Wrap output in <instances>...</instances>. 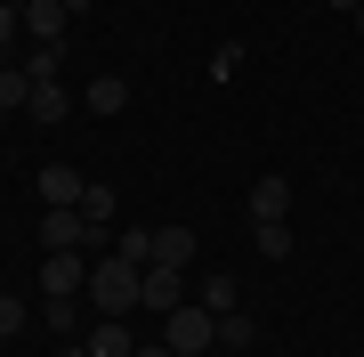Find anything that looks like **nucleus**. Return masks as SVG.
Instances as JSON below:
<instances>
[{
    "mask_svg": "<svg viewBox=\"0 0 364 357\" xmlns=\"http://www.w3.org/2000/svg\"><path fill=\"white\" fill-rule=\"evenodd\" d=\"M41 317H49L57 333H73V325H81V309H73V301H41Z\"/></svg>",
    "mask_w": 364,
    "mask_h": 357,
    "instance_id": "obj_20",
    "label": "nucleus"
},
{
    "mask_svg": "<svg viewBox=\"0 0 364 357\" xmlns=\"http://www.w3.org/2000/svg\"><path fill=\"white\" fill-rule=\"evenodd\" d=\"M16 333H25V301H16V292H0V341H16Z\"/></svg>",
    "mask_w": 364,
    "mask_h": 357,
    "instance_id": "obj_19",
    "label": "nucleus"
},
{
    "mask_svg": "<svg viewBox=\"0 0 364 357\" xmlns=\"http://www.w3.org/2000/svg\"><path fill=\"white\" fill-rule=\"evenodd\" d=\"M0 122H9V114H0Z\"/></svg>",
    "mask_w": 364,
    "mask_h": 357,
    "instance_id": "obj_26",
    "label": "nucleus"
},
{
    "mask_svg": "<svg viewBox=\"0 0 364 357\" xmlns=\"http://www.w3.org/2000/svg\"><path fill=\"white\" fill-rule=\"evenodd\" d=\"M251 333H259V325H251L243 309H219V349H251Z\"/></svg>",
    "mask_w": 364,
    "mask_h": 357,
    "instance_id": "obj_16",
    "label": "nucleus"
},
{
    "mask_svg": "<svg viewBox=\"0 0 364 357\" xmlns=\"http://www.w3.org/2000/svg\"><path fill=\"white\" fill-rule=\"evenodd\" d=\"M356 25H364V9H356Z\"/></svg>",
    "mask_w": 364,
    "mask_h": 357,
    "instance_id": "obj_25",
    "label": "nucleus"
},
{
    "mask_svg": "<svg viewBox=\"0 0 364 357\" xmlns=\"http://www.w3.org/2000/svg\"><path fill=\"white\" fill-rule=\"evenodd\" d=\"M251 244H259L267 260H284V252H291V227L284 219H251Z\"/></svg>",
    "mask_w": 364,
    "mask_h": 357,
    "instance_id": "obj_15",
    "label": "nucleus"
},
{
    "mask_svg": "<svg viewBox=\"0 0 364 357\" xmlns=\"http://www.w3.org/2000/svg\"><path fill=\"white\" fill-rule=\"evenodd\" d=\"M162 325H170V357H203V349H219V317H210V309H186V301H178Z\"/></svg>",
    "mask_w": 364,
    "mask_h": 357,
    "instance_id": "obj_2",
    "label": "nucleus"
},
{
    "mask_svg": "<svg viewBox=\"0 0 364 357\" xmlns=\"http://www.w3.org/2000/svg\"><path fill=\"white\" fill-rule=\"evenodd\" d=\"M90 357H138L130 325H122V317H97V325H90Z\"/></svg>",
    "mask_w": 364,
    "mask_h": 357,
    "instance_id": "obj_8",
    "label": "nucleus"
},
{
    "mask_svg": "<svg viewBox=\"0 0 364 357\" xmlns=\"http://www.w3.org/2000/svg\"><path fill=\"white\" fill-rule=\"evenodd\" d=\"M16 16H25V33L41 41V49H65V25H73V9H65V0H25Z\"/></svg>",
    "mask_w": 364,
    "mask_h": 357,
    "instance_id": "obj_6",
    "label": "nucleus"
},
{
    "mask_svg": "<svg viewBox=\"0 0 364 357\" xmlns=\"http://www.w3.org/2000/svg\"><path fill=\"white\" fill-rule=\"evenodd\" d=\"M138 357H170V341H162V349H138Z\"/></svg>",
    "mask_w": 364,
    "mask_h": 357,
    "instance_id": "obj_24",
    "label": "nucleus"
},
{
    "mask_svg": "<svg viewBox=\"0 0 364 357\" xmlns=\"http://www.w3.org/2000/svg\"><path fill=\"white\" fill-rule=\"evenodd\" d=\"M203 309H210V317H219V309H243V301H235V276H210L203 284Z\"/></svg>",
    "mask_w": 364,
    "mask_h": 357,
    "instance_id": "obj_18",
    "label": "nucleus"
},
{
    "mask_svg": "<svg viewBox=\"0 0 364 357\" xmlns=\"http://www.w3.org/2000/svg\"><path fill=\"white\" fill-rule=\"evenodd\" d=\"M332 9H340V16H356V9H364V0H332Z\"/></svg>",
    "mask_w": 364,
    "mask_h": 357,
    "instance_id": "obj_22",
    "label": "nucleus"
},
{
    "mask_svg": "<svg viewBox=\"0 0 364 357\" xmlns=\"http://www.w3.org/2000/svg\"><path fill=\"white\" fill-rule=\"evenodd\" d=\"M284 212H291V179H275V171H267L259 187H251V219H284Z\"/></svg>",
    "mask_w": 364,
    "mask_h": 357,
    "instance_id": "obj_9",
    "label": "nucleus"
},
{
    "mask_svg": "<svg viewBox=\"0 0 364 357\" xmlns=\"http://www.w3.org/2000/svg\"><path fill=\"white\" fill-rule=\"evenodd\" d=\"M81 284H90L81 252H41V301H81Z\"/></svg>",
    "mask_w": 364,
    "mask_h": 357,
    "instance_id": "obj_3",
    "label": "nucleus"
},
{
    "mask_svg": "<svg viewBox=\"0 0 364 357\" xmlns=\"http://www.w3.org/2000/svg\"><path fill=\"white\" fill-rule=\"evenodd\" d=\"M81 219L105 236V219H114V187H105V179H90V187H81Z\"/></svg>",
    "mask_w": 364,
    "mask_h": 357,
    "instance_id": "obj_13",
    "label": "nucleus"
},
{
    "mask_svg": "<svg viewBox=\"0 0 364 357\" xmlns=\"http://www.w3.org/2000/svg\"><path fill=\"white\" fill-rule=\"evenodd\" d=\"M195 260V227H154V268H186Z\"/></svg>",
    "mask_w": 364,
    "mask_h": 357,
    "instance_id": "obj_10",
    "label": "nucleus"
},
{
    "mask_svg": "<svg viewBox=\"0 0 364 357\" xmlns=\"http://www.w3.org/2000/svg\"><path fill=\"white\" fill-rule=\"evenodd\" d=\"M138 276H146V268H130L122 252H105V260H90V284H81V292H90L105 317H122V309H138Z\"/></svg>",
    "mask_w": 364,
    "mask_h": 357,
    "instance_id": "obj_1",
    "label": "nucleus"
},
{
    "mask_svg": "<svg viewBox=\"0 0 364 357\" xmlns=\"http://www.w3.org/2000/svg\"><path fill=\"white\" fill-rule=\"evenodd\" d=\"M65 357H90V341H73V349H65Z\"/></svg>",
    "mask_w": 364,
    "mask_h": 357,
    "instance_id": "obj_23",
    "label": "nucleus"
},
{
    "mask_svg": "<svg viewBox=\"0 0 364 357\" xmlns=\"http://www.w3.org/2000/svg\"><path fill=\"white\" fill-rule=\"evenodd\" d=\"M122 106H130V81H122V73H97L90 81V114H122Z\"/></svg>",
    "mask_w": 364,
    "mask_h": 357,
    "instance_id": "obj_12",
    "label": "nucleus"
},
{
    "mask_svg": "<svg viewBox=\"0 0 364 357\" xmlns=\"http://www.w3.org/2000/svg\"><path fill=\"white\" fill-rule=\"evenodd\" d=\"M16 33H25V16H16V0H0V49H9Z\"/></svg>",
    "mask_w": 364,
    "mask_h": 357,
    "instance_id": "obj_21",
    "label": "nucleus"
},
{
    "mask_svg": "<svg viewBox=\"0 0 364 357\" xmlns=\"http://www.w3.org/2000/svg\"><path fill=\"white\" fill-rule=\"evenodd\" d=\"M25 114H33V122H65V114H73V98L57 90V81H33V98H25Z\"/></svg>",
    "mask_w": 364,
    "mask_h": 357,
    "instance_id": "obj_11",
    "label": "nucleus"
},
{
    "mask_svg": "<svg viewBox=\"0 0 364 357\" xmlns=\"http://www.w3.org/2000/svg\"><path fill=\"white\" fill-rule=\"evenodd\" d=\"M90 244H105L81 212H41V252H90Z\"/></svg>",
    "mask_w": 364,
    "mask_h": 357,
    "instance_id": "obj_4",
    "label": "nucleus"
},
{
    "mask_svg": "<svg viewBox=\"0 0 364 357\" xmlns=\"http://www.w3.org/2000/svg\"><path fill=\"white\" fill-rule=\"evenodd\" d=\"M178 301H186V268H146V276H138V309H162V317H170Z\"/></svg>",
    "mask_w": 364,
    "mask_h": 357,
    "instance_id": "obj_7",
    "label": "nucleus"
},
{
    "mask_svg": "<svg viewBox=\"0 0 364 357\" xmlns=\"http://www.w3.org/2000/svg\"><path fill=\"white\" fill-rule=\"evenodd\" d=\"M81 179L73 162H41V212H81Z\"/></svg>",
    "mask_w": 364,
    "mask_h": 357,
    "instance_id": "obj_5",
    "label": "nucleus"
},
{
    "mask_svg": "<svg viewBox=\"0 0 364 357\" xmlns=\"http://www.w3.org/2000/svg\"><path fill=\"white\" fill-rule=\"evenodd\" d=\"M114 252H122L130 268H154V227H122V236H114Z\"/></svg>",
    "mask_w": 364,
    "mask_h": 357,
    "instance_id": "obj_14",
    "label": "nucleus"
},
{
    "mask_svg": "<svg viewBox=\"0 0 364 357\" xmlns=\"http://www.w3.org/2000/svg\"><path fill=\"white\" fill-rule=\"evenodd\" d=\"M25 98H33V73H25V66H9V73H0V114L25 106Z\"/></svg>",
    "mask_w": 364,
    "mask_h": 357,
    "instance_id": "obj_17",
    "label": "nucleus"
}]
</instances>
